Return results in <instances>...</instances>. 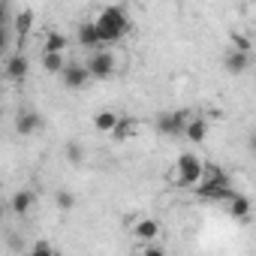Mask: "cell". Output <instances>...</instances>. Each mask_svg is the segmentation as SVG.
Listing matches in <instances>:
<instances>
[{"label":"cell","instance_id":"obj_10","mask_svg":"<svg viewBox=\"0 0 256 256\" xmlns=\"http://www.w3.org/2000/svg\"><path fill=\"white\" fill-rule=\"evenodd\" d=\"M12 28H16L18 46L24 48V42H28V36H30V30H34V10H22V12L16 16V22H12Z\"/></svg>","mask_w":256,"mask_h":256},{"label":"cell","instance_id":"obj_12","mask_svg":"<svg viewBox=\"0 0 256 256\" xmlns=\"http://www.w3.org/2000/svg\"><path fill=\"white\" fill-rule=\"evenodd\" d=\"M133 235L145 244V241H154L157 235H160V223L154 220V217H142L136 226H133Z\"/></svg>","mask_w":256,"mask_h":256},{"label":"cell","instance_id":"obj_2","mask_svg":"<svg viewBox=\"0 0 256 256\" xmlns=\"http://www.w3.org/2000/svg\"><path fill=\"white\" fill-rule=\"evenodd\" d=\"M205 175V163L196 157V154H181L175 160V172H172V181L175 187H196Z\"/></svg>","mask_w":256,"mask_h":256},{"label":"cell","instance_id":"obj_16","mask_svg":"<svg viewBox=\"0 0 256 256\" xmlns=\"http://www.w3.org/2000/svg\"><path fill=\"white\" fill-rule=\"evenodd\" d=\"M66 46H70L66 34H60V30H48V34H46V42H42V52H64Z\"/></svg>","mask_w":256,"mask_h":256},{"label":"cell","instance_id":"obj_17","mask_svg":"<svg viewBox=\"0 0 256 256\" xmlns=\"http://www.w3.org/2000/svg\"><path fill=\"white\" fill-rule=\"evenodd\" d=\"M250 208H253V202H250L247 196H238V193H235V196L229 199V214H232L235 220L247 217V214H250Z\"/></svg>","mask_w":256,"mask_h":256},{"label":"cell","instance_id":"obj_22","mask_svg":"<svg viewBox=\"0 0 256 256\" xmlns=\"http://www.w3.org/2000/svg\"><path fill=\"white\" fill-rule=\"evenodd\" d=\"M232 48H241V52H250V40L241 36V34H232Z\"/></svg>","mask_w":256,"mask_h":256},{"label":"cell","instance_id":"obj_13","mask_svg":"<svg viewBox=\"0 0 256 256\" xmlns=\"http://www.w3.org/2000/svg\"><path fill=\"white\" fill-rule=\"evenodd\" d=\"M34 202H36V196L30 193V190H18V193H12V199H10V208H12V214H28L30 208H34Z\"/></svg>","mask_w":256,"mask_h":256},{"label":"cell","instance_id":"obj_23","mask_svg":"<svg viewBox=\"0 0 256 256\" xmlns=\"http://www.w3.org/2000/svg\"><path fill=\"white\" fill-rule=\"evenodd\" d=\"M247 145H250V151H253V154H256V130H253V133H250V139H247Z\"/></svg>","mask_w":256,"mask_h":256},{"label":"cell","instance_id":"obj_5","mask_svg":"<svg viewBox=\"0 0 256 256\" xmlns=\"http://www.w3.org/2000/svg\"><path fill=\"white\" fill-rule=\"evenodd\" d=\"M60 78H64V88L82 90V88H88V82H90L94 76H90L88 64H66V70L60 72Z\"/></svg>","mask_w":256,"mask_h":256},{"label":"cell","instance_id":"obj_19","mask_svg":"<svg viewBox=\"0 0 256 256\" xmlns=\"http://www.w3.org/2000/svg\"><path fill=\"white\" fill-rule=\"evenodd\" d=\"M54 202H58L60 211H72V208H76V196H72L70 190H60V193L54 196Z\"/></svg>","mask_w":256,"mask_h":256},{"label":"cell","instance_id":"obj_1","mask_svg":"<svg viewBox=\"0 0 256 256\" xmlns=\"http://www.w3.org/2000/svg\"><path fill=\"white\" fill-rule=\"evenodd\" d=\"M100 34H102V42L112 46V42H120L126 36V30H130V18H126V10L124 6H106L100 10V16L94 18Z\"/></svg>","mask_w":256,"mask_h":256},{"label":"cell","instance_id":"obj_11","mask_svg":"<svg viewBox=\"0 0 256 256\" xmlns=\"http://www.w3.org/2000/svg\"><path fill=\"white\" fill-rule=\"evenodd\" d=\"M205 136H208V120L205 118H199V114H193L190 120H187V130H184V139H190V142H205Z\"/></svg>","mask_w":256,"mask_h":256},{"label":"cell","instance_id":"obj_9","mask_svg":"<svg viewBox=\"0 0 256 256\" xmlns=\"http://www.w3.org/2000/svg\"><path fill=\"white\" fill-rule=\"evenodd\" d=\"M40 126H42V120H40L36 112H30V108L18 112V118H16V133H18V136H34Z\"/></svg>","mask_w":256,"mask_h":256},{"label":"cell","instance_id":"obj_3","mask_svg":"<svg viewBox=\"0 0 256 256\" xmlns=\"http://www.w3.org/2000/svg\"><path fill=\"white\" fill-rule=\"evenodd\" d=\"M190 118H193V114H190L187 108H178V112H160V114H157V130H160L163 136H184Z\"/></svg>","mask_w":256,"mask_h":256},{"label":"cell","instance_id":"obj_4","mask_svg":"<svg viewBox=\"0 0 256 256\" xmlns=\"http://www.w3.org/2000/svg\"><path fill=\"white\" fill-rule=\"evenodd\" d=\"M114 66H118V60H114V54H112L106 46L96 48V52H90L88 70H90L94 78H108V76H114Z\"/></svg>","mask_w":256,"mask_h":256},{"label":"cell","instance_id":"obj_21","mask_svg":"<svg viewBox=\"0 0 256 256\" xmlns=\"http://www.w3.org/2000/svg\"><path fill=\"white\" fill-rule=\"evenodd\" d=\"M66 157H70V163H82L84 160V151H82V145H66Z\"/></svg>","mask_w":256,"mask_h":256},{"label":"cell","instance_id":"obj_6","mask_svg":"<svg viewBox=\"0 0 256 256\" xmlns=\"http://www.w3.org/2000/svg\"><path fill=\"white\" fill-rule=\"evenodd\" d=\"M76 40H78V46L88 48V52H96V48L106 46V42H102V34H100V28H96V22H82L78 30H76Z\"/></svg>","mask_w":256,"mask_h":256},{"label":"cell","instance_id":"obj_18","mask_svg":"<svg viewBox=\"0 0 256 256\" xmlns=\"http://www.w3.org/2000/svg\"><path fill=\"white\" fill-rule=\"evenodd\" d=\"M136 136V120L133 118H118L114 130H112V139H130Z\"/></svg>","mask_w":256,"mask_h":256},{"label":"cell","instance_id":"obj_14","mask_svg":"<svg viewBox=\"0 0 256 256\" xmlns=\"http://www.w3.org/2000/svg\"><path fill=\"white\" fill-rule=\"evenodd\" d=\"M118 112H112V108H102V112H96L94 114V126H96V130L100 133H108L112 136V130H114V124H118Z\"/></svg>","mask_w":256,"mask_h":256},{"label":"cell","instance_id":"obj_15","mask_svg":"<svg viewBox=\"0 0 256 256\" xmlns=\"http://www.w3.org/2000/svg\"><path fill=\"white\" fill-rule=\"evenodd\" d=\"M42 70L46 72H64L66 70L64 52H42Z\"/></svg>","mask_w":256,"mask_h":256},{"label":"cell","instance_id":"obj_20","mask_svg":"<svg viewBox=\"0 0 256 256\" xmlns=\"http://www.w3.org/2000/svg\"><path fill=\"white\" fill-rule=\"evenodd\" d=\"M58 250H54V244H48V241H36L34 247H30V256H54Z\"/></svg>","mask_w":256,"mask_h":256},{"label":"cell","instance_id":"obj_8","mask_svg":"<svg viewBox=\"0 0 256 256\" xmlns=\"http://www.w3.org/2000/svg\"><path fill=\"white\" fill-rule=\"evenodd\" d=\"M247 66H250V52H241V48H232V52H226V58H223V70H226V72H232V76H241Z\"/></svg>","mask_w":256,"mask_h":256},{"label":"cell","instance_id":"obj_7","mask_svg":"<svg viewBox=\"0 0 256 256\" xmlns=\"http://www.w3.org/2000/svg\"><path fill=\"white\" fill-rule=\"evenodd\" d=\"M28 72H30V64H28L24 52H16V54L6 58V78L10 82H24Z\"/></svg>","mask_w":256,"mask_h":256}]
</instances>
